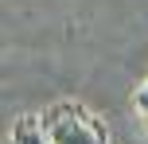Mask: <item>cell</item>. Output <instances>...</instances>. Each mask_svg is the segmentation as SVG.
Returning a JSON list of instances; mask_svg holds the SVG:
<instances>
[{
    "label": "cell",
    "instance_id": "3957f363",
    "mask_svg": "<svg viewBox=\"0 0 148 144\" xmlns=\"http://www.w3.org/2000/svg\"><path fill=\"white\" fill-rule=\"evenodd\" d=\"M133 109H136V117H140L144 129H148V82L136 86V93H133Z\"/></svg>",
    "mask_w": 148,
    "mask_h": 144
},
{
    "label": "cell",
    "instance_id": "7a4b0ae2",
    "mask_svg": "<svg viewBox=\"0 0 148 144\" xmlns=\"http://www.w3.org/2000/svg\"><path fill=\"white\" fill-rule=\"evenodd\" d=\"M8 144H51L39 113H23L20 121L12 125V132H8Z\"/></svg>",
    "mask_w": 148,
    "mask_h": 144
},
{
    "label": "cell",
    "instance_id": "6da1fadb",
    "mask_svg": "<svg viewBox=\"0 0 148 144\" xmlns=\"http://www.w3.org/2000/svg\"><path fill=\"white\" fill-rule=\"evenodd\" d=\"M51 144H109L105 125L78 101H55L39 113Z\"/></svg>",
    "mask_w": 148,
    "mask_h": 144
}]
</instances>
